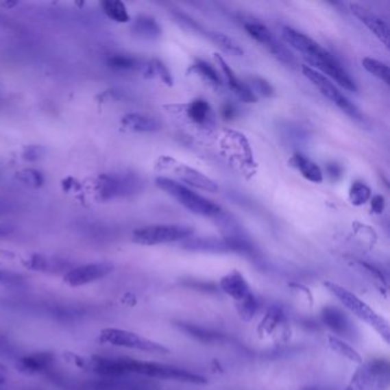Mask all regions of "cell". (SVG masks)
<instances>
[{
    "label": "cell",
    "mask_w": 390,
    "mask_h": 390,
    "mask_svg": "<svg viewBox=\"0 0 390 390\" xmlns=\"http://www.w3.org/2000/svg\"><path fill=\"white\" fill-rule=\"evenodd\" d=\"M23 283V277L19 273L0 269V284L3 285H20Z\"/></svg>",
    "instance_id": "obj_35"
},
{
    "label": "cell",
    "mask_w": 390,
    "mask_h": 390,
    "mask_svg": "<svg viewBox=\"0 0 390 390\" xmlns=\"http://www.w3.org/2000/svg\"><path fill=\"white\" fill-rule=\"evenodd\" d=\"M325 287L333 295L338 297V300L345 306L352 314L356 315L359 319L365 321L366 324L374 328L387 342H389V325L386 319L376 314L372 308L369 307L364 301L361 300L355 294L349 292L345 287L338 284L328 282Z\"/></svg>",
    "instance_id": "obj_3"
},
{
    "label": "cell",
    "mask_w": 390,
    "mask_h": 390,
    "mask_svg": "<svg viewBox=\"0 0 390 390\" xmlns=\"http://www.w3.org/2000/svg\"><path fill=\"white\" fill-rule=\"evenodd\" d=\"M350 11L369 32L376 35V38L381 40L385 45H389V28L382 19L362 5L350 4Z\"/></svg>",
    "instance_id": "obj_13"
},
{
    "label": "cell",
    "mask_w": 390,
    "mask_h": 390,
    "mask_svg": "<svg viewBox=\"0 0 390 390\" xmlns=\"http://www.w3.org/2000/svg\"><path fill=\"white\" fill-rule=\"evenodd\" d=\"M362 64L365 68L366 71H369L372 76L376 77L378 80H382L386 85H389V66L385 64V63L380 62L378 60L372 59V58H364Z\"/></svg>",
    "instance_id": "obj_24"
},
{
    "label": "cell",
    "mask_w": 390,
    "mask_h": 390,
    "mask_svg": "<svg viewBox=\"0 0 390 390\" xmlns=\"http://www.w3.org/2000/svg\"><path fill=\"white\" fill-rule=\"evenodd\" d=\"M16 5H18V3H15V1H6V3H1L0 6H3V8H6L10 10V8H14Z\"/></svg>",
    "instance_id": "obj_40"
},
{
    "label": "cell",
    "mask_w": 390,
    "mask_h": 390,
    "mask_svg": "<svg viewBox=\"0 0 390 390\" xmlns=\"http://www.w3.org/2000/svg\"><path fill=\"white\" fill-rule=\"evenodd\" d=\"M25 266L29 269L39 273H52V275H60L73 269V265L71 261L60 256H44V254H34L29 258L25 263Z\"/></svg>",
    "instance_id": "obj_14"
},
{
    "label": "cell",
    "mask_w": 390,
    "mask_h": 390,
    "mask_svg": "<svg viewBox=\"0 0 390 390\" xmlns=\"http://www.w3.org/2000/svg\"><path fill=\"white\" fill-rule=\"evenodd\" d=\"M132 32L140 38L155 40L162 36V28L155 19L147 15H141L135 19L132 25Z\"/></svg>",
    "instance_id": "obj_19"
},
{
    "label": "cell",
    "mask_w": 390,
    "mask_h": 390,
    "mask_svg": "<svg viewBox=\"0 0 390 390\" xmlns=\"http://www.w3.org/2000/svg\"><path fill=\"white\" fill-rule=\"evenodd\" d=\"M0 356L8 358H15L18 356L16 347L3 334H0Z\"/></svg>",
    "instance_id": "obj_33"
},
{
    "label": "cell",
    "mask_w": 390,
    "mask_h": 390,
    "mask_svg": "<svg viewBox=\"0 0 390 390\" xmlns=\"http://www.w3.org/2000/svg\"><path fill=\"white\" fill-rule=\"evenodd\" d=\"M121 125L130 131L136 133H155L162 126L155 118L149 117L141 114H127L121 118Z\"/></svg>",
    "instance_id": "obj_16"
},
{
    "label": "cell",
    "mask_w": 390,
    "mask_h": 390,
    "mask_svg": "<svg viewBox=\"0 0 390 390\" xmlns=\"http://www.w3.org/2000/svg\"><path fill=\"white\" fill-rule=\"evenodd\" d=\"M101 8L104 14L112 21L118 23H126L131 20L127 8L121 0H106L101 3Z\"/></svg>",
    "instance_id": "obj_21"
},
{
    "label": "cell",
    "mask_w": 390,
    "mask_h": 390,
    "mask_svg": "<svg viewBox=\"0 0 390 390\" xmlns=\"http://www.w3.org/2000/svg\"><path fill=\"white\" fill-rule=\"evenodd\" d=\"M304 390H328V389H325V388H319V387H314V388H307V389Z\"/></svg>",
    "instance_id": "obj_41"
},
{
    "label": "cell",
    "mask_w": 390,
    "mask_h": 390,
    "mask_svg": "<svg viewBox=\"0 0 390 390\" xmlns=\"http://www.w3.org/2000/svg\"><path fill=\"white\" fill-rule=\"evenodd\" d=\"M13 232H14V227H13V226L6 225V223H0V239L12 235Z\"/></svg>",
    "instance_id": "obj_39"
},
{
    "label": "cell",
    "mask_w": 390,
    "mask_h": 390,
    "mask_svg": "<svg viewBox=\"0 0 390 390\" xmlns=\"http://www.w3.org/2000/svg\"><path fill=\"white\" fill-rule=\"evenodd\" d=\"M208 38L211 39L219 49H222L228 56H242L244 54L242 47L235 40H232L229 36L223 35L220 32H208Z\"/></svg>",
    "instance_id": "obj_22"
},
{
    "label": "cell",
    "mask_w": 390,
    "mask_h": 390,
    "mask_svg": "<svg viewBox=\"0 0 390 390\" xmlns=\"http://www.w3.org/2000/svg\"><path fill=\"white\" fill-rule=\"evenodd\" d=\"M152 71H154V76L157 75V76L160 78V80L169 85V86H172L173 85V77L169 73V68L159 60H154L151 61Z\"/></svg>",
    "instance_id": "obj_31"
},
{
    "label": "cell",
    "mask_w": 390,
    "mask_h": 390,
    "mask_svg": "<svg viewBox=\"0 0 390 390\" xmlns=\"http://www.w3.org/2000/svg\"><path fill=\"white\" fill-rule=\"evenodd\" d=\"M158 169L164 172L172 173L176 179L181 180L189 186H195L197 189L205 190L208 193H217L219 186L215 181L204 175L197 169H193L190 166L178 162L171 157H162L159 159Z\"/></svg>",
    "instance_id": "obj_7"
},
{
    "label": "cell",
    "mask_w": 390,
    "mask_h": 390,
    "mask_svg": "<svg viewBox=\"0 0 390 390\" xmlns=\"http://www.w3.org/2000/svg\"><path fill=\"white\" fill-rule=\"evenodd\" d=\"M311 66L321 70V73H326V76L337 82L338 85L343 87L349 92H356L357 86L347 70L338 62L334 56L326 51L324 54L317 56L315 59L308 60Z\"/></svg>",
    "instance_id": "obj_11"
},
{
    "label": "cell",
    "mask_w": 390,
    "mask_h": 390,
    "mask_svg": "<svg viewBox=\"0 0 390 390\" xmlns=\"http://www.w3.org/2000/svg\"><path fill=\"white\" fill-rule=\"evenodd\" d=\"M190 70H193L195 73L201 75L205 80H208V83L215 85V86H220L222 84L221 78L219 77L217 70L204 61L199 60L191 66Z\"/></svg>",
    "instance_id": "obj_28"
},
{
    "label": "cell",
    "mask_w": 390,
    "mask_h": 390,
    "mask_svg": "<svg viewBox=\"0 0 390 390\" xmlns=\"http://www.w3.org/2000/svg\"><path fill=\"white\" fill-rule=\"evenodd\" d=\"M349 199L352 202V204L355 205V206L364 205L366 202L371 199V189L366 186L365 183L356 181V182L352 183L350 190H349Z\"/></svg>",
    "instance_id": "obj_27"
},
{
    "label": "cell",
    "mask_w": 390,
    "mask_h": 390,
    "mask_svg": "<svg viewBox=\"0 0 390 390\" xmlns=\"http://www.w3.org/2000/svg\"><path fill=\"white\" fill-rule=\"evenodd\" d=\"M371 208L376 215H381L385 210V198L381 195H376L371 199Z\"/></svg>",
    "instance_id": "obj_36"
},
{
    "label": "cell",
    "mask_w": 390,
    "mask_h": 390,
    "mask_svg": "<svg viewBox=\"0 0 390 390\" xmlns=\"http://www.w3.org/2000/svg\"><path fill=\"white\" fill-rule=\"evenodd\" d=\"M141 181L131 173L107 174L100 178L97 183V193L102 201L125 197L140 190Z\"/></svg>",
    "instance_id": "obj_8"
},
{
    "label": "cell",
    "mask_w": 390,
    "mask_h": 390,
    "mask_svg": "<svg viewBox=\"0 0 390 390\" xmlns=\"http://www.w3.org/2000/svg\"><path fill=\"white\" fill-rule=\"evenodd\" d=\"M21 369L30 373H47L52 369L54 355L51 352H35L19 358Z\"/></svg>",
    "instance_id": "obj_17"
},
{
    "label": "cell",
    "mask_w": 390,
    "mask_h": 390,
    "mask_svg": "<svg viewBox=\"0 0 390 390\" xmlns=\"http://www.w3.org/2000/svg\"><path fill=\"white\" fill-rule=\"evenodd\" d=\"M215 59L219 63V66H221L222 71L225 73L226 78L228 80L229 87L232 88V92L246 103L256 102L258 97L254 92L246 84L243 83L239 77L236 76L234 70L228 66V63L226 62L223 58L219 54H215Z\"/></svg>",
    "instance_id": "obj_15"
},
{
    "label": "cell",
    "mask_w": 390,
    "mask_h": 390,
    "mask_svg": "<svg viewBox=\"0 0 390 390\" xmlns=\"http://www.w3.org/2000/svg\"><path fill=\"white\" fill-rule=\"evenodd\" d=\"M245 30L254 40L265 45L266 49L269 47L271 42L275 40L273 34L269 32V29L263 25H260V23H247L245 25Z\"/></svg>",
    "instance_id": "obj_26"
},
{
    "label": "cell",
    "mask_w": 390,
    "mask_h": 390,
    "mask_svg": "<svg viewBox=\"0 0 390 390\" xmlns=\"http://www.w3.org/2000/svg\"><path fill=\"white\" fill-rule=\"evenodd\" d=\"M321 317L325 324L328 325V328L337 334H350L352 324L348 317L341 310L333 307L324 308L321 313Z\"/></svg>",
    "instance_id": "obj_18"
},
{
    "label": "cell",
    "mask_w": 390,
    "mask_h": 390,
    "mask_svg": "<svg viewBox=\"0 0 390 390\" xmlns=\"http://www.w3.org/2000/svg\"><path fill=\"white\" fill-rule=\"evenodd\" d=\"M253 86L256 88L258 93L261 94L263 97H270L273 95V88L266 80L260 78V77H254L252 80Z\"/></svg>",
    "instance_id": "obj_34"
},
{
    "label": "cell",
    "mask_w": 390,
    "mask_h": 390,
    "mask_svg": "<svg viewBox=\"0 0 390 390\" xmlns=\"http://www.w3.org/2000/svg\"><path fill=\"white\" fill-rule=\"evenodd\" d=\"M221 287L226 293L241 304L239 307L242 308L243 316H251L254 314L256 299L249 290V284L246 283L245 278L239 271H232L223 277Z\"/></svg>",
    "instance_id": "obj_9"
},
{
    "label": "cell",
    "mask_w": 390,
    "mask_h": 390,
    "mask_svg": "<svg viewBox=\"0 0 390 390\" xmlns=\"http://www.w3.org/2000/svg\"><path fill=\"white\" fill-rule=\"evenodd\" d=\"M282 36L284 40L300 52L306 60L314 59L326 52V49H323L314 39L290 27H284Z\"/></svg>",
    "instance_id": "obj_12"
},
{
    "label": "cell",
    "mask_w": 390,
    "mask_h": 390,
    "mask_svg": "<svg viewBox=\"0 0 390 390\" xmlns=\"http://www.w3.org/2000/svg\"><path fill=\"white\" fill-rule=\"evenodd\" d=\"M125 371L130 374L151 378V379L173 380L180 382L193 383V385H204L208 380L204 376L190 372L188 369H180L175 366L165 365L159 363L145 362L138 359L123 357Z\"/></svg>",
    "instance_id": "obj_2"
},
{
    "label": "cell",
    "mask_w": 390,
    "mask_h": 390,
    "mask_svg": "<svg viewBox=\"0 0 390 390\" xmlns=\"http://www.w3.org/2000/svg\"><path fill=\"white\" fill-rule=\"evenodd\" d=\"M188 117L196 123V124H204L208 121L210 114H211V107L205 100H195L188 106L186 109Z\"/></svg>",
    "instance_id": "obj_23"
},
{
    "label": "cell",
    "mask_w": 390,
    "mask_h": 390,
    "mask_svg": "<svg viewBox=\"0 0 390 390\" xmlns=\"http://www.w3.org/2000/svg\"><path fill=\"white\" fill-rule=\"evenodd\" d=\"M155 182L159 189L169 195L179 204L182 205L183 208H186L188 211L193 212L195 215L206 218H215L222 215V208L218 204L206 199L198 193H193V190L182 186L181 183L176 182L175 180L159 176Z\"/></svg>",
    "instance_id": "obj_1"
},
{
    "label": "cell",
    "mask_w": 390,
    "mask_h": 390,
    "mask_svg": "<svg viewBox=\"0 0 390 390\" xmlns=\"http://www.w3.org/2000/svg\"><path fill=\"white\" fill-rule=\"evenodd\" d=\"M16 178L21 182L25 183L27 186H34V188H39L44 183V176L39 171L32 169H25L21 172L16 174Z\"/></svg>",
    "instance_id": "obj_29"
},
{
    "label": "cell",
    "mask_w": 390,
    "mask_h": 390,
    "mask_svg": "<svg viewBox=\"0 0 390 390\" xmlns=\"http://www.w3.org/2000/svg\"><path fill=\"white\" fill-rule=\"evenodd\" d=\"M114 269L109 263H93L73 267L64 275V282L73 287H84L102 280Z\"/></svg>",
    "instance_id": "obj_10"
},
{
    "label": "cell",
    "mask_w": 390,
    "mask_h": 390,
    "mask_svg": "<svg viewBox=\"0 0 390 390\" xmlns=\"http://www.w3.org/2000/svg\"><path fill=\"white\" fill-rule=\"evenodd\" d=\"M221 114L223 119L226 121H232L237 116V110H236L235 106L232 103H225L222 106Z\"/></svg>",
    "instance_id": "obj_37"
},
{
    "label": "cell",
    "mask_w": 390,
    "mask_h": 390,
    "mask_svg": "<svg viewBox=\"0 0 390 390\" xmlns=\"http://www.w3.org/2000/svg\"><path fill=\"white\" fill-rule=\"evenodd\" d=\"M326 171H328V176L333 180H338L342 175V167L338 164H330L326 167Z\"/></svg>",
    "instance_id": "obj_38"
},
{
    "label": "cell",
    "mask_w": 390,
    "mask_h": 390,
    "mask_svg": "<svg viewBox=\"0 0 390 390\" xmlns=\"http://www.w3.org/2000/svg\"><path fill=\"white\" fill-rule=\"evenodd\" d=\"M101 341L116 347L134 349L140 352H151V354H167L169 349L158 342L152 341L143 338L134 332L119 330V328H104L101 331Z\"/></svg>",
    "instance_id": "obj_5"
},
{
    "label": "cell",
    "mask_w": 390,
    "mask_h": 390,
    "mask_svg": "<svg viewBox=\"0 0 390 390\" xmlns=\"http://www.w3.org/2000/svg\"><path fill=\"white\" fill-rule=\"evenodd\" d=\"M302 73L310 80L311 84L324 95L326 99L331 101L332 103L335 104L339 109H341L343 112L357 119L362 121V114L358 109L337 88L331 80H328L324 75L318 73L309 66H302Z\"/></svg>",
    "instance_id": "obj_6"
},
{
    "label": "cell",
    "mask_w": 390,
    "mask_h": 390,
    "mask_svg": "<svg viewBox=\"0 0 390 390\" xmlns=\"http://www.w3.org/2000/svg\"><path fill=\"white\" fill-rule=\"evenodd\" d=\"M330 343H331L332 348L340 352L341 355L345 356L347 358L352 359L354 362H362L361 356H359L352 347L345 345V342H342L341 340H339V339L337 338H331L330 339Z\"/></svg>",
    "instance_id": "obj_30"
},
{
    "label": "cell",
    "mask_w": 390,
    "mask_h": 390,
    "mask_svg": "<svg viewBox=\"0 0 390 390\" xmlns=\"http://www.w3.org/2000/svg\"><path fill=\"white\" fill-rule=\"evenodd\" d=\"M108 66L111 69L121 70V71H130V70H138L143 68L141 62L136 58L133 56H124V54H117L112 56L107 60Z\"/></svg>",
    "instance_id": "obj_25"
},
{
    "label": "cell",
    "mask_w": 390,
    "mask_h": 390,
    "mask_svg": "<svg viewBox=\"0 0 390 390\" xmlns=\"http://www.w3.org/2000/svg\"><path fill=\"white\" fill-rule=\"evenodd\" d=\"M45 148L42 145H28L23 149L22 152V158L27 162H37L39 159L42 158V156L45 155Z\"/></svg>",
    "instance_id": "obj_32"
},
{
    "label": "cell",
    "mask_w": 390,
    "mask_h": 390,
    "mask_svg": "<svg viewBox=\"0 0 390 390\" xmlns=\"http://www.w3.org/2000/svg\"><path fill=\"white\" fill-rule=\"evenodd\" d=\"M291 166H293L294 169H297L301 173V175L308 181L314 183H321L323 181V173L319 166L311 162L310 159L304 157L301 154H295L293 157L290 159Z\"/></svg>",
    "instance_id": "obj_20"
},
{
    "label": "cell",
    "mask_w": 390,
    "mask_h": 390,
    "mask_svg": "<svg viewBox=\"0 0 390 390\" xmlns=\"http://www.w3.org/2000/svg\"><path fill=\"white\" fill-rule=\"evenodd\" d=\"M193 228L181 225H154L138 228L133 232L132 241L140 245L152 246L179 242L189 239Z\"/></svg>",
    "instance_id": "obj_4"
}]
</instances>
